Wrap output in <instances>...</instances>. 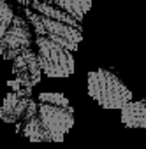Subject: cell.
<instances>
[{
	"label": "cell",
	"instance_id": "2",
	"mask_svg": "<svg viewBox=\"0 0 146 149\" xmlns=\"http://www.w3.org/2000/svg\"><path fill=\"white\" fill-rule=\"evenodd\" d=\"M88 95L104 109H121L132 100V91L109 68H97L88 74Z\"/></svg>",
	"mask_w": 146,
	"mask_h": 149
},
{
	"label": "cell",
	"instance_id": "10",
	"mask_svg": "<svg viewBox=\"0 0 146 149\" xmlns=\"http://www.w3.org/2000/svg\"><path fill=\"white\" fill-rule=\"evenodd\" d=\"M48 2H51L56 7H60L62 11L69 13L72 18H76L78 21H81L83 16L92 7V0H48Z\"/></svg>",
	"mask_w": 146,
	"mask_h": 149
},
{
	"label": "cell",
	"instance_id": "3",
	"mask_svg": "<svg viewBox=\"0 0 146 149\" xmlns=\"http://www.w3.org/2000/svg\"><path fill=\"white\" fill-rule=\"evenodd\" d=\"M37 47L41 72L48 77H69L74 72V56L70 49L46 35H37Z\"/></svg>",
	"mask_w": 146,
	"mask_h": 149
},
{
	"label": "cell",
	"instance_id": "5",
	"mask_svg": "<svg viewBox=\"0 0 146 149\" xmlns=\"http://www.w3.org/2000/svg\"><path fill=\"white\" fill-rule=\"evenodd\" d=\"M13 60V74L16 76V83L11 81V88L20 95L32 97V88L41 81V65L37 54L27 47Z\"/></svg>",
	"mask_w": 146,
	"mask_h": 149
},
{
	"label": "cell",
	"instance_id": "4",
	"mask_svg": "<svg viewBox=\"0 0 146 149\" xmlns=\"http://www.w3.org/2000/svg\"><path fill=\"white\" fill-rule=\"evenodd\" d=\"M27 18L30 19V23L34 25L37 35H46L49 39H53L55 42L62 44L63 47L70 49V51H76L79 42L83 40V30L81 26L76 25H70L67 21L56 19V18H49L44 14H37L32 9H25Z\"/></svg>",
	"mask_w": 146,
	"mask_h": 149
},
{
	"label": "cell",
	"instance_id": "1",
	"mask_svg": "<svg viewBox=\"0 0 146 149\" xmlns=\"http://www.w3.org/2000/svg\"><path fill=\"white\" fill-rule=\"evenodd\" d=\"M37 114L51 142H62L74 125V109L62 93H41Z\"/></svg>",
	"mask_w": 146,
	"mask_h": 149
},
{
	"label": "cell",
	"instance_id": "9",
	"mask_svg": "<svg viewBox=\"0 0 146 149\" xmlns=\"http://www.w3.org/2000/svg\"><path fill=\"white\" fill-rule=\"evenodd\" d=\"M20 125H21V130L20 132L27 139H30L32 142H51L48 132L44 130V126H42V123L39 119V114H34L32 118H28L27 121H23Z\"/></svg>",
	"mask_w": 146,
	"mask_h": 149
},
{
	"label": "cell",
	"instance_id": "8",
	"mask_svg": "<svg viewBox=\"0 0 146 149\" xmlns=\"http://www.w3.org/2000/svg\"><path fill=\"white\" fill-rule=\"evenodd\" d=\"M120 111L121 123L127 128H146V100H128Z\"/></svg>",
	"mask_w": 146,
	"mask_h": 149
},
{
	"label": "cell",
	"instance_id": "12",
	"mask_svg": "<svg viewBox=\"0 0 146 149\" xmlns=\"http://www.w3.org/2000/svg\"><path fill=\"white\" fill-rule=\"evenodd\" d=\"M32 2H34V0H18V4H21V6H25V7H28Z\"/></svg>",
	"mask_w": 146,
	"mask_h": 149
},
{
	"label": "cell",
	"instance_id": "6",
	"mask_svg": "<svg viewBox=\"0 0 146 149\" xmlns=\"http://www.w3.org/2000/svg\"><path fill=\"white\" fill-rule=\"evenodd\" d=\"M30 44H32V32L27 19L23 16L14 14L6 32L0 35V54L4 60H13L23 49L30 47Z\"/></svg>",
	"mask_w": 146,
	"mask_h": 149
},
{
	"label": "cell",
	"instance_id": "7",
	"mask_svg": "<svg viewBox=\"0 0 146 149\" xmlns=\"http://www.w3.org/2000/svg\"><path fill=\"white\" fill-rule=\"evenodd\" d=\"M37 114V104L32 100V97L20 95V93H9L4 98V104L0 107V119L6 123H23L28 118Z\"/></svg>",
	"mask_w": 146,
	"mask_h": 149
},
{
	"label": "cell",
	"instance_id": "11",
	"mask_svg": "<svg viewBox=\"0 0 146 149\" xmlns=\"http://www.w3.org/2000/svg\"><path fill=\"white\" fill-rule=\"evenodd\" d=\"M14 18V9L7 0H0V35H2L7 28V25L11 23V19Z\"/></svg>",
	"mask_w": 146,
	"mask_h": 149
}]
</instances>
